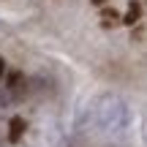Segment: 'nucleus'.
<instances>
[{
    "mask_svg": "<svg viewBox=\"0 0 147 147\" xmlns=\"http://www.w3.org/2000/svg\"><path fill=\"white\" fill-rule=\"evenodd\" d=\"M25 128H27L25 117H11V123H8V142L16 144L22 136H25Z\"/></svg>",
    "mask_w": 147,
    "mask_h": 147,
    "instance_id": "1",
    "label": "nucleus"
},
{
    "mask_svg": "<svg viewBox=\"0 0 147 147\" xmlns=\"http://www.w3.org/2000/svg\"><path fill=\"white\" fill-rule=\"evenodd\" d=\"M139 16H142V8H139V3H131L125 11V16H123V22L125 25H134V22H139Z\"/></svg>",
    "mask_w": 147,
    "mask_h": 147,
    "instance_id": "2",
    "label": "nucleus"
},
{
    "mask_svg": "<svg viewBox=\"0 0 147 147\" xmlns=\"http://www.w3.org/2000/svg\"><path fill=\"white\" fill-rule=\"evenodd\" d=\"M117 19H120V16H117L115 8H104V11H101V22H104V27H112Z\"/></svg>",
    "mask_w": 147,
    "mask_h": 147,
    "instance_id": "3",
    "label": "nucleus"
},
{
    "mask_svg": "<svg viewBox=\"0 0 147 147\" xmlns=\"http://www.w3.org/2000/svg\"><path fill=\"white\" fill-rule=\"evenodd\" d=\"M22 82V74L19 71H14V74H8V87H16V84Z\"/></svg>",
    "mask_w": 147,
    "mask_h": 147,
    "instance_id": "4",
    "label": "nucleus"
},
{
    "mask_svg": "<svg viewBox=\"0 0 147 147\" xmlns=\"http://www.w3.org/2000/svg\"><path fill=\"white\" fill-rule=\"evenodd\" d=\"M3 74H5V63H3V57H0V79H3Z\"/></svg>",
    "mask_w": 147,
    "mask_h": 147,
    "instance_id": "5",
    "label": "nucleus"
},
{
    "mask_svg": "<svg viewBox=\"0 0 147 147\" xmlns=\"http://www.w3.org/2000/svg\"><path fill=\"white\" fill-rule=\"evenodd\" d=\"M93 3H95V5H104V3H106V0H93Z\"/></svg>",
    "mask_w": 147,
    "mask_h": 147,
    "instance_id": "6",
    "label": "nucleus"
}]
</instances>
